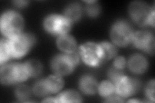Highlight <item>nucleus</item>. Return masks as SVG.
Segmentation results:
<instances>
[{
  "label": "nucleus",
  "mask_w": 155,
  "mask_h": 103,
  "mask_svg": "<svg viewBox=\"0 0 155 103\" xmlns=\"http://www.w3.org/2000/svg\"><path fill=\"white\" fill-rule=\"evenodd\" d=\"M23 26V18L19 13L9 11L2 14L0 20V28L2 34L7 39L21 34Z\"/></svg>",
  "instance_id": "f257e3e1"
},
{
  "label": "nucleus",
  "mask_w": 155,
  "mask_h": 103,
  "mask_svg": "<svg viewBox=\"0 0 155 103\" xmlns=\"http://www.w3.org/2000/svg\"><path fill=\"white\" fill-rule=\"evenodd\" d=\"M29 76L25 64H5L0 69V79L3 85H12L26 80Z\"/></svg>",
  "instance_id": "f03ea898"
},
{
  "label": "nucleus",
  "mask_w": 155,
  "mask_h": 103,
  "mask_svg": "<svg viewBox=\"0 0 155 103\" xmlns=\"http://www.w3.org/2000/svg\"><path fill=\"white\" fill-rule=\"evenodd\" d=\"M129 12L130 18L138 25L154 26V8H151L147 3L140 1L133 2L129 7Z\"/></svg>",
  "instance_id": "7ed1b4c3"
},
{
  "label": "nucleus",
  "mask_w": 155,
  "mask_h": 103,
  "mask_svg": "<svg viewBox=\"0 0 155 103\" xmlns=\"http://www.w3.org/2000/svg\"><path fill=\"white\" fill-rule=\"evenodd\" d=\"M11 57L21 58L27 54L31 47L35 45V36L28 33H21L19 35L7 39Z\"/></svg>",
  "instance_id": "20e7f679"
},
{
  "label": "nucleus",
  "mask_w": 155,
  "mask_h": 103,
  "mask_svg": "<svg viewBox=\"0 0 155 103\" xmlns=\"http://www.w3.org/2000/svg\"><path fill=\"white\" fill-rule=\"evenodd\" d=\"M80 54L74 52L71 53L56 56L51 61V68L56 75L63 76L69 74L78 64Z\"/></svg>",
  "instance_id": "39448f33"
},
{
  "label": "nucleus",
  "mask_w": 155,
  "mask_h": 103,
  "mask_svg": "<svg viewBox=\"0 0 155 103\" xmlns=\"http://www.w3.org/2000/svg\"><path fill=\"white\" fill-rule=\"evenodd\" d=\"M134 32L130 24L125 20L115 22L110 30V37L115 45L125 47L132 42Z\"/></svg>",
  "instance_id": "423d86ee"
},
{
  "label": "nucleus",
  "mask_w": 155,
  "mask_h": 103,
  "mask_svg": "<svg viewBox=\"0 0 155 103\" xmlns=\"http://www.w3.org/2000/svg\"><path fill=\"white\" fill-rule=\"evenodd\" d=\"M79 54L83 61L87 65L98 66L104 60L103 53L99 44L87 42L79 48Z\"/></svg>",
  "instance_id": "0eeeda50"
},
{
  "label": "nucleus",
  "mask_w": 155,
  "mask_h": 103,
  "mask_svg": "<svg viewBox=\"0 0 155 103\" xmlns=\"http://www.w3.org/2000/svg\"><path fill=\"white\" fill-rule=\"evenodd\" d=\"M43 25L48 33L60 36L67 34L69 31L71 22L64 16L52 14L45 18Z\"/></svg>",
  "instance_id": "6e6552de"
},
{
  "label": "nucleus",
  "mask_w": 155,
  "mask_h": 103,
  "mask_svg": "<svg viewBox=\"0 0 155 103\" xmlns=\"http://www.w3.org/2000/svg\"><path fill=\"white\" fill-rule=\"evenodd\" d=\"M114 85L115 94L122 98H127L135 94L140 88L138 80L125 76Z\"/></svg>",
  "instance_id": "1a4fd4ad"
},
{
  "label": "nucleus",
  "mask_w": 155,
  "mask_h": 103,
  "mask_svg": "<svg viewBox=\"0 0 155 103\" xmlns=\"http://www.w3.org/2000/svg\"><path fill=\"white\" fill-rule=\"evenodd\" d=\"M134 45L149 54H153L154 52V36L147 31H138L134 33L132 40Z\"/></svg>",
  "instance_id": "9d476101"
},
{
  "label": "nucleus",
  "mask_w": 155,
  "mask_h": 103,
  "mask_svg": "<svg viewBox=\"0 0 155 103\" xmlns=\"http://www.w3.org/2000/svg\"><path fill=\"white\" fill-rule=\"evenodd\" d=\"M128 66L132 72L140 74L146 71L148 67V62L143 56L137 53L129 58Z\"/></svg>",
  "instance_id": "9b49d317"
},
{
  "label": "nucleus",
  "mask_w": 155,
  "mask_h": 103,
  "mask_svg": "<svg viewBox=\"0 0 155 103\" xmlns=\"http://www.w3.org/2000/svg\"><path fill=\"white\" fill-rule=\"evenodd\" d=\"M57 46L60 50L65 53H71L76 51L77 44L75 39L68 34H65L58 37Z\"/></svg>",
  "instance_id": "f8f14e48"
},
{
  "label": "nucleus",
  "mask_w": 155,
  "mask_h": 103,
  "mask_svg": "<svg viewBox=\"0 0 155 103\" xmlns=\"http://www.w3.org/2000/svg\"><path fill=\"white\" fill-rule=\"evenodd\" d=\"M81 91L87 95H93L98 91V85L94 78L89 75L82 77L79 82Z\"/></svg>",
  "instance_id": "ddd939ff"
},
{
  "label": "nucleus",
  "mask_w": 155,
  "mask_h": 103,
  "mask_svg": "<svg viewBox=\"0 0 155 103\" xmlns=\"http://www.w3.org/2000/svg\"><path fill=\"white\" fill-rule=\"evenodd\" d=\"M82 14V8L79 3H72L67 5L64 11V16L69 21L74 22L78 20Z\"/></svg>",
  "instance_id": "4468645a"
},
{
  "label": "nucleus",
  "mask_w": 155,
  "mask_h": 103,
  "mask_svg": "<svg viewBox=\"0 0 155 103\" xmlns=\"http://www.w3.org/2000/svg\"><path fill=\"white\" fill-rule=\"evenodd\" d=\"M44 80L49 94H55L58 92L64 86V80L60 76H50Z\"/></svg>",
  "instance_id": "2eb2a0df"
},
{
  "label": "nucleus",
  "mask_w": 155,
  "mask_h": 103,
  "mask_svg": "<svg viewBox=\"0 0 155 103\" xmlns=\"http://www.w3.org/2000/svg\"><path fill=\"white\" fill-rule=\"evenodd\" d=\"M57 102H81L80 95L74 90H67L61 93L56 97Z\"/></svg>",
  "instance_id": "dca6fc26"
},
{
  "label": "nucleus",
  "mask_w": 155,
  "mask_h": 103,
  "mask_svg": "<svg viewBox=\"0 0 155 103\" xmlns=\"http://www.w3.org/2000/svg\"><path fill=\"white\" fill-rule=\"evenodd\" d=\"M100 46L101 48L103 53L104 60H108L115 57L117 53V49L116 47L114 46L113 44H111L109 42L104 41L101 42L100 44Z\"/></svg>",
  "instance_id": "f3484780"
},
{
  "label": "nucleus",
  "mask_w": 155,
  "mask_h": 103,
  "mask_svg": "<svg viewBox=\"0 0 155 103\" xmlns=\"http://www.w3.org/2000/svg\"><path fill=\"white\" fill-rule=\"evenodd\" d=\"M30 77H36L40 74L42 72L41 63L36 60H31L24 63Z\"/></svg>",
  "instance_id": "a211bd4d"
},
{
  "label": "nucleus",
  "mask_w": 155,
  "mask_h": 103,
  "mask_svg": "<svg viewBox=\"0 0 155 103\" xmlns=\"http://www.w3.org/2000/svg\"><path fill=\"white\" fill-rule=\"evenodd\" d=\"M98 91L101 96L108 97L115 93L114 85L110 81H104L98 85Z\"/></svg>",
  "instance_id": "6ab92c4d"
},
{
  "label": "nucleus",
  "mask_w": 155,
  "mask_h": 103,
  "mask_svg": "<svg viewBox=\"0 0 155 103\" xmlns=\"http://www.w3.org/2000/svg\"><path fill=\"white\" fill-rule=\"evenodd\" d=\"M11 57L8 45L7 40L2 39L0 41V64L5 63Z\"/></svg>",
  "instance_id": "aec40b11"
},
{
  "label": "nucleus",
  "mask_w": 155,
  "mask_h": 103,
  "mask_svg": "<svg viewBox=\"0 0 155 103\" xmlns=\"http://www.w3.org/2000/svg\"><path fill=\"white\" fill-rule=\"evenodd\" d=\"M33 93L38 97H43L49 94L44 79L39 81L36 83L33 87Z\"/></svg>",
  "instance_id": "412c9836"
},
{
  "label": "nucleus",
  "mask_w": 155,
  "mask_h": 103,
  "mask_svg": "<svg viewBox=\"0 0 155 103\" xmlns=\"http://www.w3.org/2000/svg\"><path fill=\"white\" fill-rule=\"evenodd\" d=\"M31 90L26 85H20L16 88L15 95L18 99L21 101L28 99L31 96Z\"/></svg>",
  "instance_id": "4be33fe9"
},
{
  "label": "nucleus",
  "mask_w": 155,
  "mask_h": 103,
  "mask_svg": "<svg viewBox=\"0 0 155 103\" xmlns=\"http://www.w3.org/2000/svg\"><path fill=\"white\" fill-rule=\"evenodd\" d=\"M86 2L87 5H86L85 11L87 15L93 18L98 16L100 12L99 5L96 3V1H89Z\"/></svg>",
  "instance_id": "5701e85b"
},
{
  "label": "nucleus",
  "mask_w": 155,
  "mask_h": 103,
  "mask_svg": "<svg viewBox=\"0 0 155 103\" xmlns=\"http://www.w3.org/2000/svg\"><path fill=\"white\" fill-rule=\"evenodd\" d=\"M124 76L123 70L118 69V68H116L114 66L110 68L108 72V77L113 84H115Z\"/></svg>",
  "instance_id": "b1692460"
},
{
  "label": "nucleus",
  "mask_w": 155,
  "mask_h": 103,
  "mask_svg": "<svg viewBox=\"0 0 155 103\" xmlns=\"http://www.w3.org/2000/svg\"><path fill=\"white\" fill-rule=\"evenodd\" d=\"M145 94L150 100L154 101V81H150L145 88Z\"/></svg>",
  "instance_id": "393cba45"
},
{
  "label": "nucleus",
  "mask_w": 155,
  "mask_h": 103,
  "mask_svg": "<svg viewBox=\"0 0 155 103\" xmlns=\"http://www.w3.org/2000/svg\"><path fill=\"white\" fill-rule=\"evenodd\" d=\"M126 65L125 59L122 56H119L115 58L113 63V66L118 68V69L123 70Z\"/></svg>",
  "instance_id": "a878e982"
},
{
  "label": "nucleus",
  "mask_w": 155,
  "mask_h": 103,
  "mask_svg": "<svg viewBox=\"0 0 155 103\" xmlns=\"http://www.w3.org/2000/svg\"><path fill=\"white\" fill-rule=\"evenodd\" d=\"M105 102H124V100L122 99V97H120L118 95L116 94H113L108 97H107V100Z\"/></svg>",
  "instance_id": "bb28decb"
},
{
  "label": "nucleus",
  "mask_w": 155,
  "mask_h": 103,
  "mask_svg": "<svg viewBox=\"0 0 155 103\" xmlns=\"http://www.w3.org/2000/svg\"><path fill=\"white\" fill-rule=\"evenodd\" d=\"M15 5V6L18 7H25L27 3L28 2L27 1H14L13 2Z\"/></svg>",
  "instance_id": "cd10ccee"
},
{
  "label": "nucleus",
  "mask_w": 155,
  "mask_h": 103,
  "mask_svg": "<svg viewBox=\"0 0 155 103\" xmlns=\"http://www.w3.org/2000/svg\"><path fill=\"white\" fill-rule=\"evenodd\" d=\"M43 102H57L56 97H48L43 101Z\"/></svg>",
  "instance_id": "c85d7f7f"
},
{
  "label": "nucleus",
  "mask_w": 155,
  "mask_h": 103,
  "mask_svg": "<svg viewBox=\"0 0 155 103\" xmlns=\"http://www.w3.org/2000/svg\"><path fill=\"white\" fill-rule=\"evenodd\" d=\"M129 102H140V101H137V100H130V101H129Z\"/></svg>",
  "instance_id": "c756f323"
}]
</instances>
